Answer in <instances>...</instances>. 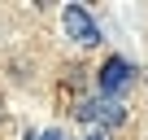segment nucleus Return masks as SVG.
<instances>
[{
	"label": "nucleus",
	"instance_id": "obj_1",
	"mask_svg": "<svg viewBox=\"0 0 148 140\" xmlns=\"http://www.w3.org/2000/svg\"><path fill=\"white\" fill-rule=\"evenodd\" d=\"M61 26H65V40L83 44V48L100 44V26H96V18H92L83 5H65V9H61Z\"/></svg>",
	"mask_w": 148,
	"mask_h": 140
},
{
	"label": "nucleus",
	"instance_id": "obj_2",
	"mask_svg": "<svg viewBox=\"0 0 148 140\" xmlns=\"http://www.w3.org/2000/svg\"><path fill=\"white\" fill-rule=\"evenodd\" d=\"M131 79H135V66H131L126 57H109V61L100 66V75H96L100 96H118V92H126V88H131Z\"/></svg>",
	"mask_w": 148,
	"mask_h": 140
},
{
	"label": "nucleus",
	"instance_id": "obj_3",
	"mask_svg": "<svg viewBox=\"0 0 148 140\" xmlns=\"http://www.w3.org/2000/svg\"><path fill=\"white\" fill-rule=\"evenodd\" d=\"M79 118H83V123H96V118H100V123L113 127V123L126 118V110H122L118 101H83V105H79Z\"/></svg>",
	"mask_w": 148,
	"mask_h": 140
},
{
	"label": "nucleus",
	"instance_id": "obj_4",
	"mask_svg": "<svg viewBox=\"0 0 148 140\" xmlns=\"http://www.w3.org/2000/svg\"><path fill=\"white\" fill-rule=\"evenodd\" d=\"M26 140H65L61 131H39V136H26Z\"/></svg>",
	"mask_w": 148,
	"mask_h": 140
},
{
	"label": "nucleus",
	"instance_id": "obj_5",
	"mask_svg": "<svg viewBox=\"0 0 148 140\" xmlns=\"http://www.w3.org/2000/svg\"><path fill=\"white\" fill-rule=\"evenodd\" d=\"M87 140H105V136H87Z\"/></svg>",
	"mask_w": 148,
	"mask_h": 140
}]
</instances>
